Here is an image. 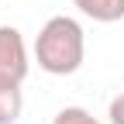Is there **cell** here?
Here are the masks:
<instances>
[{"label":"cell","mask_w":124,"mask_h":124,"mask_svg":"<svg viewBox=\"0 0 124 124\" xmlns=\"http://www.w3.org/2000/svg\"><path fill=\"white\" fill-rule=\"evenodd\" d=\"M35 59H38V69H45L48 76H72L86 59L83 24L66 14L48 17L35 38Z\"/></svg>","instance_id":"6da1fadb"},{"label":"cell","mask_w":124,"mask_h":124,"mask_svg":"<svg viewBox=\"0 0 124 124\" xmlns=\"http://www.w3.org/2000/svg\"><path fill=\"white\" fill-rule=\"evenodd\" d=\"M28 45L17 28L0 24V83H24L28 76Z\"/></svg>","instance_id":"7a4b0ae2"},{"label":"cell","mask_w":124,"mask_h":124,"mask_svg":"<svg viewBox=\"0 0 124 124\" xmlns=\"http://www.w3.org/2000/svg\"><path fill=\"white\" fill-rule=\"evenodd\" d=\"M72 4L100 24H114L124 17V0H72Z\"/></svg>","instance_id":"3957f363"},{"label":"cell","mask_w":124,"mask_h":124,"mask_svg":"<svg viewBox=\"0 0 124 124\" xmlns=\"http://www.w3.org/2000/svg\"><path fill=\"white\" fill-rule=\"evenodd\" d=\"M24 110V97L17 83H0V124H17Z\"/></svg>","instance_id":"277c9868"},{"label":"cell","mask_w":124,"mask_h":124,"mask_svg":"<svg viewBox=\"0 0 124 124\" xmlns=\"http://www.w3.org/2000/svg\"><path fill=\"white\" fill-rule=\"evenodd\" d=\"M52 124H100V121L93 117L90 110H83V107H62Z\"/></svg>","instance_id":"5b68a950"},{"label":"cell","mask_w":124,"mask_h":124,"mask_svg":"<svg viewBox=\"0 0 124 124\" xmlns=\"http://www.w3.org/2000/svg\"><path fill=\"white\" fill-rule=\"evenodd\" d=\"M107 117H110V124H124V90L110 100V110H107Z\"/></svg>","instance_id":"8992f818"}]
</instances>
